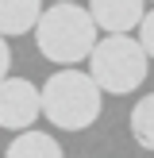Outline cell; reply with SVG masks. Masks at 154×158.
<instances>
[{
  "label": "cell",
  "instance_id": "6da1fadb",
  "mask_svg": "<svg viewBox=\"0 0 154 158\" xmlns=\"http://www.w3.org/2000/svg\"><path fill=\"white\" fill-rule=\"evenodd\" d=\"M100 104H104V93L92 85L89 73L66 66L58 73H50L38 89V112L62 131H85L96 123Z\"/></svg>",
  "mask_w": 154,
  "mask_h": 158
},
{
  "label": "cell",
  "instance_id": "7a4b0ae2",
  "mask_svg": "<svg viewBox=\"0 0 154 158\" xmlns=\"http://www.w3.org/2000/svg\"><path fill=\"white\" fill-rule=\"evenodd\" d=\"M35 43L43 50V58L58 62V66H77L89 58L92 43H96V27L81 4H54L50 12L38 15Z\"/></svg>",
  "mask_w": 154,
  "mask_h": 158
},
{
  "label": "cell",
  "instance_id": "3957f363",
  "mask_svg": "<svg viewBox=\"0 0 154 158\" xmlns=\"http://www.w3.org/2000/svg\"><path fill=\"white\" fill-rule=\"evenodd\" d=\"M146 66L150 58L131 35H104L89 50V77L100 93H116V97L135 93L146 81Z\"/></svg>",
  "mask_w": 154,
  "mask_h": 158
},
{
  "label": "cell",
  "instance_id": "277c9868",
  "mask_svg": "<svg viewBox=\"0 0 154 158\" xmlns=\"http://www.w3.org/2000/svg\"><path fill=\"white\" fill-rule=\"evenodd\" d=\"M38 89L27 77H4L0 81V127L27 131L38 120Z\"/></svg>",
  "mask_w": 154,
  "mask_h": 158
},
{
  "label": "cell",
  "instance_id": "5b68a950",
  "mask_svg": "<svg viewBox=\"0 0 154 158\" xmlns=\"http://www.w3.org/2000/svg\"><path fill=\"white\" fill-rule=\"evenodd\" d=\"M89 19L96 31L108 35H131L146 12V0H89Z\"/></svg>",
  "mask_w": 154,
  "mask_h": 158
},
{
  "label": "cell",
  "instance_id": "8992f818",
  "mask_svg": "<svg viewBox=\"0 0 154 158\" xmlns=\"http://www.w3.org/2000/svg\"><path fill=\"white\" fill-rule=\"evenodd\" d=\"M43 15V0H0V39L27 35Z\"/></svg>",
  "mask_w": 154,
  "mask_h": 158
},
{
  "label": "cell",
  "instance_id": "52a82bcc",
  "mask_svg": "<svg viewBox=\"0 0 154 158\" xmlns=\"http://www.w3.org/2000/svg\"><path fill=\"white\" fill-rule=\"evenodd\" d=\"M4 158H66V154H62V147H58L54 135L27 127V131H19V135L8 143Z\"/></svg>",
  "mask_w": 154,
  "mask_h": 158
},
{
  "label": "cell",
  "instance_id": "ba28073f",
  "mask_svg": "<svg viewBox=\"0 0 154 158\" xmlns=\"http://www.w3.org/2000/svg\"><path fill=\"white\" fill-rule=\"evenodd\" d=\"M131 139L143 151H154V93L131 108Z\"/></svg>",
  "mask_w": 154,
  "mask_h": 158
},
{
  "label": "cell",
  "instance_id": "9c48e42d",
  "mask_svg": "<svg viewBox=\"0 0 154 158\" xmlns=\"http://www.w3.org/2000/svg\"><path fill=\"white\" fill-rule=\"evenodd\" d=\"M139 46L146 58H154V12H143V19H139Z\"/></svg>",
  "mask_w": 154,
  "mask_h": 158
},
{
  "label": "cell",
  "instance_id": "30bf717a",
  "mask_svg": "<svg viewBox=\"0 0 154 158\" xmlns=\"http://www.w3.org/2000/svg\"><path fill=\"white\" fill-rule=\"evenodd\" d=\"M8 66H12V50H8V39H0V81L8 77Z\"/></svg>",
  "mask_w": 154,
  "mask_h": 158
},
{
  "label": "cell",
  "instance_id": "8fae6325",
  "mask_svg": "<svg viewBox=\"0 0 154 158\" xmlns=\"http://www.w3.org/2000/svg\"><path fill=\"white\" fill-rule=\"evenodd\" d=\"M54 4H77V0H54Z\"/></svg>",
  "mask_w": 154,
  "mask_h": 158
}]
</instances>
